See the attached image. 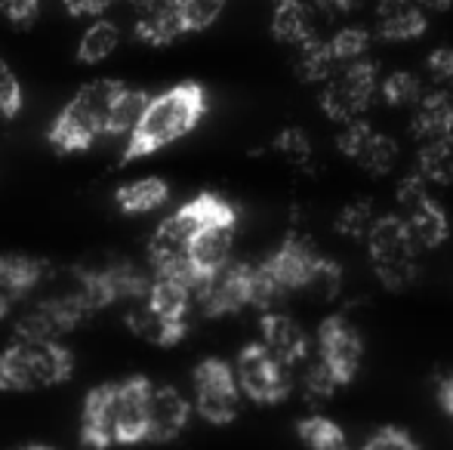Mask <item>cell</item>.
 <instances>
[{"label": "cell", "mask_w": 453, "mask_h": 450, "mask_svg": "<svg viewBox=\"0 0 453 450\" xmlns=\"http://www.w3.org/2000/svg\"><path fill=\"white\" fill-rule=\"evenodd\" d=\"M327 47H330V56L336 59V65L364 59L370 50V31L358 28V25H346V28H340L334 37H330Z\"/></svg>", "instance_id": "d6a6232c"}, {"label": "cell", "mask_w": 453, "mask_h": 450, "mask_svg": "<svg viewBox=\"0 0 453 450\" xmlns=\"http://www.w3.org/2000/svg\"><path fill=\"white\" fill-rule=\"evenodd\" d=\"M53 271L47 259L37 256H0V321L22 300H28Z\"/></svg>", "instance_id": "9a60e30c"}, {"label": "cell", "mask_w": 453, "mask_h": 450, "mask_svg": "<svg viewBox=\"0 0 453 450\" xmlns=\"http://www.w3.org/2000/svg\"><path fill=\"white\" fill-rule=\"evenodd\" d=\"M336 149L361 167L370 176H386L398 164V142L386 133H380L376 126H370L367 120H352L342 124L340 136H336Z\"/></svg>", "instance_id": "4fadbf2b"}, {"label": "cell", "mask_w": 453, "mask_h": 450, "mask_svg": "<svg viewBox=\"0 0 453 450\" xmlns=\"http://www.w3.org/2000/svg\"><path fill=\"white\" fill-rule=\"evenodd\" d=\"M191 401L173 385H151L149 395V414H145V441L151 445H167L180 439L188 429L191 420Z\"/></svg>", "instance_id": "5bb4252c"}, {"label": "cell", "mask_w": 453, "mask_h": 450, "mask_svg": "<svg viewBox=\"0 0 453 450\" xmlns=\"http://www.w3.org/2000/svg\"><path fill=\"white\" fill-rule=\"evenodd\" d=\"M25 450H53V447H43V445H35V447H25Z\"/></svg>", "instance_id": "ee69618b"}, {"label": "cell", "mask_w": 453, "mask_h": 450, "mask_svg": "<svg viewBox=\"0 0 453 450\" xmlns=\"http://www.w3.org/2000/svg\"><path fill=\"white\" fill-rule=\"evenodd\" d=\"M358 6H361V0H315V10L321 12L324 19H330V22L352 16Z\"/></svg>", "instance_id": "f35d334b"}, {"label": "cell", "mask_w": 453, "mask_h": 450, "mask_svg": "<svg viewBox=\"0 0 453 450\" xmlns=\"http://www.w3.org/2000/svg\"><path fill=\"white\" fill-rule=\"evenodd\" d=\"M195 306L207 318H222L250 306V263L232 256L213 275L201 278L195 287Z\"/></svg>", "instance_id": "8fae6325"}, {"label": "cell", "mask_w": 453, "mask_h": 450, "mask_svg": "<svg viewBox=\"0 0 453 450\" xmlns=\"http://www.w3.org/2000/svg\"><path fill=\"white\" fill-rule=\"evenodd\" d=\"M373 275L382 287L407 290L419 278V244L398 213H380L364 238Z\"/></svg>", "instance_id": "5b68a950"}, {"label": "cell", "mask_w": 453, "mask_h": 450, "mask_svg": "<svg viewBox=\"0 0 453 450\" xmlns=\"http://www.w3.org/2000/svg\"><path fill=\"white\" fill-rule=\"evenodd\" d=\"M161 4H167V0H130V6H133L136 12L155 10V6H161Z\"/></svg>", "instance_id": "7bdbcfd3"}, {"label": "cell", "mask_w": 453, "mask_h": 450, "mask_svg": "<svg viewBox=\"0 0 453 450\" xmlns=\"http://www.w3.org/2000/svg\"><path fill=\"white\" fill-rule=\"evenodd\" d=\"M299 367H303V377H299V385H303L305 401H311V404L330 401V398H334V392L340 389V383L334 379V373H330L327 367H324L318 358H315V361L305 358Z\"/></svg>", "instance_id": "1f68e13d"}, {"label": "cell", "mask_w": 453, "mask_h": 450, "mask_svg": "<svg viewBox=\"0 0 453 450\" xmlns=\"http://www.w3.org/2000/svg\"><path fill=\"white\" fill-rule=\"evenodd\" d=\"M145 103H149V93L120 84L111 99V109H108L105 136H130L133 126H136L139 118H142Z\"/></svg>", "instance_id": "d4e9b609"}, {"label": "cell", "mask_w": 453, "mask_h": 450, "mask_svg": "<svg viewBox=\"0 0 453 450\" xmlns=\"http://www.w3.org/2000/svg\"><path fill=\"white\" fill-rule=\"evenodd\" d=\"M22 103H25V96H22V84H19L16 72L0 59V118H6V120L19 118Z\"/></svg>", "instance_id": "e575fe53"}, {"label": "cell", "mask_w": 453, "mask_h": 450, "mask_svg": "<svg viewBox=\"0 0 453 450\" xmlns=\"http://www.w3.org/2000/svg\"><path fill=\"white\" fill-rule=\"evenodd\" d=\"M142 300H145V296H142ZM142 300L133 302V306L127 309V327H130L139 339L151 342V346H176V342L188 333V327L173 324V321H164L161 315L151 312Z\"/></svg>", "instance_id": "603a6c76"}, {"label": "cell", "mask_w": 453, "mask_h": 450, "mask_svg": "<svg viewBox=\"0 0 453 450\" xmlns=\"http://www.w3.org/2000/svg\"><path fill=\"white\" fill-rule=\"evenodd\" d=\"M234 228L238 219H219V223L203 225L201 232L191 238L188 244V265L197 275V281L207 275H213L216 269L232 259V247H234Z\"/></svg>", "instance_id": "e0dca14e"}, {"label": "cell", "mask_w": 453, "mask_h": 450, "mask_svg": "<svg viewBox=\"0 0 453 450\" xmlns=\"http://www.w3.org/2000/svg\"><path fill=\"white\" fill-rule=\"evenodd\" d=\"M272 149L284 157L290 167L296 170H311V161H315V145H311L309 133L299 130V126H287L274 136Z\"/></svg>", "instance_id": "f546056e"}, {"label": "cell", "mask_w": 453, "mask_h": 450, "mask_svg": "<svg viewBox=\"0 0 453 450\" xmlns=\"http://www.w3.org/2000/svg\"><path fill=\"white\" fill-rule=\"evenodd\" d=\"M355 450H419V445L404 429L382 426V429H376V432H370L367 439L361 441V447H355Z\"/></svg>", "instance_id": "d590c367"}, {"label": "cell", "mask_w": 453, "mask_h": 450, "mask_svg": "<svg viewBox=\"0 0 453 450\" xmlns=\"http://www.w3.org/2000/svg\"><path fill=\"white\" fill-rule=\"evenodd\" d=\"M398 198V217L404 219L411 228L413 240L419 244V250H435L450 238V217L432 194V186L423 176L413 170L411 176H404L395 192Z\"/></svg>", "instance_id": "ba28073f"}, {"label": "cell", "mask_w": 453, "mask_h": 450, "mask_svg": "<svg viewBox=\"0 0 453 450\" xmlns=\"http://www.w3.org/2000/svg\"><path fill=\"white\" fill-rule=\"evenodd\" d=\"M228 0H180V16L185 34H195V31H207L216 19L222 16Z\"/></svg>", "instance_id": "836d02e7"}, {"label": "cell", "mask_w": 453, "mask_h": 450, "mask_svg": "<svg viewBox=\"0 0 453 450\" xmlns=\"http://www.w3.org/2000/svg\"><path fill=\"white\" fill-rule=\"evenodd\" d=\"M151 379L130 377L118 383H102L90 389L81 414V441L84 447L108 450L145 441V414H149Z\"/></svg>", "instance_id": "6da1fadb"}, {"label": "cell", "mask_w": 453, "mask_h": 450, "mask_svg": "<svg viewBox=\"0 0 453 450\" xmlns=\"http://www.w3.org/2000/svg\"><path fill=\"white\" fill-rule=\"evenodd\" d=\"M417 173L429 186H453V133L419 142Z\"/></svg>", "instance_id": "cb8c5ba5"}, {"label": "cell", "mask_w": 453, "mask_h": 450, "mask_svg": "<svg viewBox=\"0 0 453 450\" xmlns=\"http://www.w3.org/2000/svg\"><path fill=\"white\" fill-rule=\"evenodd\" d=\"M68 10V16H102L114 0H62Z\"/></svg>", "instance_id": "ab89813d"}, {"label": "cell", "mask_w": 453, "mask_h": 450, "mask_svg": "<svg viewBox=\"0 0 453 450\" xmlns=\"http://www.w3.org/2000/svg\"><path fill=\"white\" fill-rule=\"evenodd\" d=\"M120 43V28L114 22H108V19L96 16V22L90 28L81 34V43H78V62H84V65H99V62H105L108 56L118 50Z\"/></svg>", "instance_id": "4316f807"}, {"label": "cell", "mask_w": 453, "mask_h": 450, "mask_svg": "<svg viewBox=\"0 0 453 450\" xmlns=\"http://www.w3.org/2000/svg\"><path fill=\"white\" fill-rule=\"evenodd\" d=\"M380 90V65L370 59H355L340 65L321 87V109L336 124L361 120L373 105Z\"/></svg>", "instance_id": "52a82bcc"}, {"label": "cell", "mask_w": 453, "mask_h": 450, "mask_svg": "<svg viewBox=\"0 0 453 450\" xmlns=\"http://www.w3.org/2000/svg\"><path fill=\"white\" fill-rule=\"evenodd\" d=\"M423 10H432V12H448L453 6V0H417Z\"/></svg>", "instance_id": "b9f144b4"}, {"label": "cell", "mask_w": 453, "mask_h": 450, "mask_svg": "<svg viewBox=\"0 0 453 450\" xmlns=\"http://www.w3.org/2000/svg\"><path fill=\"white\" fill-rule=\"evenodd\" d=\"M429 28L426 10L417 0H376V37L382 41H417Z\"/></svg>", "instance_id": "ac0fdd59"}, {"label": "cell", "mask_w": 453, "mask_h": 450, "mask_svg": "<svg viewBox=\"0 0 453 450\" xmlns=\"http://www.w3.org/2000/svg\"><path fill=\"white\" fill-rule=\"evenodd\" d=\"M296 50H299L296 74H299V80H305V84H324V80L340 68L334 56H330L327 41H321V37H311L309 43H303V47H296Z\"/></svg>", "instance_id": "83f0119b"}, {"label": "cell", "mask_w": 453, "mask_h": 450, "mask_svg": "<svg viewBox=\"0 0 453 450\" xmlns=\"http://www.w3.org/2000/svg\"><path fill=\"white\" fill-rule=\"evenodd\" d=\"M170 201V186L161 176H142V179H133L127 186H120L114 192V204L127 217H145V213H155L157 207H164Z\"/></svg>", "instance_id": "44dd1931"}, {"label": "cell", "mask_w": 453, "mask_h": 450, "mask_svg": "<svg viewBox=\"0 0 453 450\" xmlns=\"http://www.w3.org/2000/svg\"><path fill=\"white\" fill-rule=\"evenodd\" d=\"M232 367L241 395L250 398L253 404H280L293 392V370L280 364L263 342L241 348Z\"/></svg>", "instance_id": "30bf717a"}, {"label": "cell", "mask_w": 453, "mask_h": 450, "mask_svg": "<svg viewBox=\"0 0 453 450\" xmlns=\"http://www.w3.org/2000/svg\"><path fill=\"white\" fill-rule=\"evenodd\" d=\"M438 401H441L444 414H448L450 420H453V373L438 383Z\"/></svg>", "instance_id": "60d3db41"}, {"label": "cell", "mask_w": 453, "mask_h": 450, "mask_svg": "<svg viewBox=\"0 0 453 450\" xmlns=\"http://www.w3.org/2000/svg\"><path fill=\"white\" fill-rule=\"evenodd\" d=\"M376 217H380V213L373 210V201H367V198H364V201H349V204L336 213V232H340L342 238L364 240L370 228H373Z\"/></svg>", "instance_id": "4dcf8cb0"}, {"label": "cell", "mask_w": 453, "mask_h": 450, "mask_svg": "<svg viewBox=\"0 0 453 450\" xmlns=\"http://www.w3.org/2000/svg\"><path fill=\"white\" fill-rule=\"evenodd\" d=\"M90 315H93V306L87 302L78 269H74L62 287L50 290L43 300H37L35 306H28L22 315H19L16 339L59 342L65 333H72L78 324H84Z\"/></svg>", "instance_id": "8992f818"}, {"label": "cell", "mask_w": 453, "mask_h": 450, "mask_svg": "<svg viewBox=\"0 0 453 450\" xmlns=\"http://www.w3.org/2000/svg\"><path fill=\"white\" fill-rule=\"evenodd\" d=\"M318 361L334 373L340 385H349L361 370L364 358V339L358 327L346 315H327L318 327Z\"/></svg>", "instance_id": "7c38bea8"}, {"label": "cell", "mask_w": 453, "mask_h": 450, "mask_svg": "<svg viewBox=\"0 0 453 450\" xmlns=\"http://www.w3.org/2000/svg\"><path fill=\"white\" fill-rule=\"evenodd\" d=\"M195 398H191V408L203 416L213 426H228V423L238 420L241 414V389L238 379H234V367L222 358H203L195 367Z\"/></svg>", "instance_id": "9c48e42d"}, {"label": "cell", "mask_w": 453, "mask_h": 450, "mask_svg": "<svg viewBox=\"0 0 453 450\" xmlns=\"http://www.w3.org/2000/svg\"><path fill=\"white\" fill-rule=\"evenodd\" d=\"M0 12L12 25H31L41 16V0H0Z\"/></svg>", "instance_id": "74e56055"}, {"label": "cell", "mask_w": 453, "mask_h": 450, "mask_svg": "<svg viewBox=\"0 0 453 450\" xmlns=\"http://www.w3.org/2000/svg\"><path fill=\"white\" fill-rule=\"evenodd\" d=\"M423 80L413 72H392L386 78H380V90L376 96L392 109H413L423 99Z\"/></svg>", "instance_id": "f1b7e54d"}, {"label": "cell", "mask_w": 453, "mask_h": 450, "mask_svg": "<svg viewBox=\"0 0 453 450\" xmlns=\"http://www.w3.org/2000/svg\"><path fill=\"white\" fill-rule=\"evenodd\" d=\"M120 80L102 78L90 80L87 87H81L72 99L65 103V109L56 114L53 126H50V142L62 155H74V151H87L96 145V139L105 136L108 124V109L111 99L118 93Z\"/></svg>", "instance_id": "3957f363"}, {"label": "cell", "mask_w": 453, "mask_h": 450, "mask_svg": "<svg viewBox=\"0 0 453 450\" xmlns=\"http://www.w3.org/2000/svg\"><path fill=\"white\" fill-rule=\"evenodd\" d=\"M426 72L435 80L438 87H450L453 84V47H438L429 53L426 59Z\"/></svg>", "instance_id": "8d00e7d4"}, {"label": "cell", "mask_w": 453, "mask_h": 450, "mask_svg": "<svg viewBox=\"0 0 453 450\" xmlns=\"http://www.w3.org/2000/svg\"><path fill=\"white\" fill-rule=\"evenodd\" d=\"M272 34L278 43L287 47H303L315 34V22H311V10L303 0H278L272 12Z\"/></svg>", "instance_id": "7402d4cb"}, {"label": "cell", "mask_w": 453, "mask_h": 450, "mask_svg": "<svg viewBox=\"0 0 453 450\" xmlns=\"http://www.w3.org/2000/svg\"><path fill=\"white\" fill-rule=\"evenodd\" d=\"M74 358L62 342L16 339L0 352V389L37 392L59 385L72 377Z\"/></svg>", "instance_id": "277c9868"}, {"label": "cell", "mask_w": 453, "mask_h": 450, "mask_svg": "<svg viewBox=\"0 0 453 450\" xmlns=\"http://www.w3.org/2000/svg\"><path fill=\"white\" fill-rule=\"evenodd\" d=\"M133 34H136V41L149 43V47H167L176 37H182L185 28L180 16V0H167V4L155 6V10L136 12Z\"/></svg>", "instance_id": "ffe728a7"}, {"label": "cell", "mask_w": 453, "mask_h": 450, "mask_svg": "<svg viewBox=\"0 0 453 450\" xmlns=\"http://www.w3.org/2000/svg\"><path fill=\"white\" fill-rule=\"evenodd\" d=\"M296 435L309 450H355L349 445L346 432L336 426L330 416L324 414H309L296 423Z\"/></svg>", "instance_id": "484cf974"}, {"label": "cell", "mask_w": 453, "mask_h": 450, "mask_svg": "<svg viewBox=\"0 0 453 450\" xmlns=\"http://www.w3.org/2000/svg\"><path fill=\"white\" fill-rule=\"evenodd\" d=\"M203 114H207V90L195 80H182L157 96H149L142 118L127 136L124 164L149 157L167 145L180 142L201 124Z\"/></svg>", "instance_id": "7a4b0ae2"}, {"label": "cell", "mask_w": 453, "mask_h": 450, "mask_svg": "<svg viewBox=\"0 0 453 450\" xmlns=\"http://www.w3.org/2000/svg\"><path fill=\"white\" fill-rule=\"evenodd\" d=\"M411 133L417 142H429V139L453 133V90L450 87H438V90H432V93H423V99L413 105Z\"/></svg>", "instance_id": "d6986e66"}, {"label": "cell", "mask_w": 453, "mask_h": 450, "mask_svg": "<svg viewBox=\"0 0 453 450\" xmlns=\"http://www.w3.org/2000/svg\"><path fill=\"white\" fill-rule=\"evenodd\" d=\"M259 331H263L259 342L269 348L280 364L290 367V370H296V367L309 358V348H311L309 333H305L303 324H299L296 318H290L287 312H278V309L263 312Z\"/></svg>", "instance_id": "2e32d148"}]
</instances>
